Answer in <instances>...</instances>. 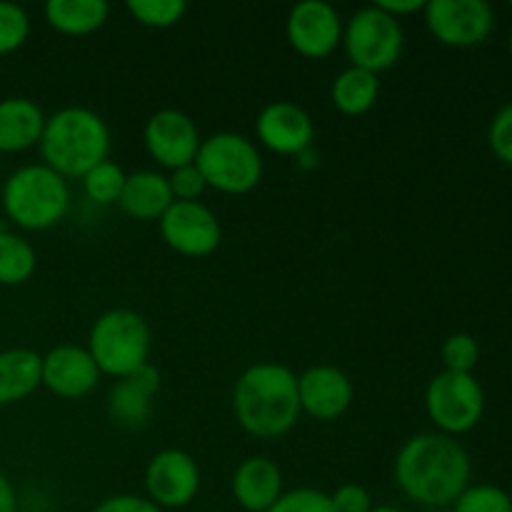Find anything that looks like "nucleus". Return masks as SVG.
<instances>
[{
	"label": "nucleus",
	"instance_id": "obj_1",
	"mask_svg": "<svg viewBox=\"0 0 512 512\" xmlns=\"http://www.w3.org/2000/svg\"><path fill=\"white\" fill-rule=\"evenodd\" d=\"M400 493L425 508H448L470 485V455L455 438L420 433L405 440L393 463Z\"/></svg>",
	"mask_w": 512,
	"mask_h": 512
},
{
	"label": "nucleus",
	"instance_id": "obj_2",
	"mask_svg": "<svg viewBox=\"0 0 512 512\" xmlns=\"http://www.w3.org/2000/svg\"><path fill=\"white\" fill-rule=\"evenodd\" d=\"M233 413L240 428L258 440H278L298 425V375L280 363H255L233 388Z\"/></svg>",
	"mask_w": 512,
	"mask_h": 512
},
{
	"label": "nucleus",
	"instance_id": "obj_3",
	"mask_svg": "<svg viewBox=\"0 0 512 512\" xmlns=\"http://www.w3.org/2000/svg\"><path fill=\"white\" fill-rule=\"evenodd\" d=\"M38 145L43 165L65 180H83L95 165L108 160L110 128L95 110L68 105L45 118Z\"/></svg>",
	"mask_w": 512,
	"mask_h": 512
},
{
	"label": "nucleus",
	"instance_id": "obj_4",
	"mask_svg": "<svg viewBox=\"0 0 512 512\" xmlns=\"http://www.w3.org/2000/svg\"><path fill=\"white\" fill-rule=\"evenodd\" d=\"M3 208L23 230L55 228L70 208L68 180L43 163L23 165L5 180Z\"/></svg>",
	"mask_w": 512,
	"mask_h": 512
},
{
	"label": "nucleus",
	"instance_id": "obj_5",
	"mask_svg": "<svg viewBox=\"0 0 512 512\" xmlns=\"http://www.w3.org/2000/svg\"><path fill=\"white\" fill-rule=\"evenodd\" d=\"M85 348L93 355L100 373L120 380L150 363L153 333L140 313L130 308H113L98 315Z\"/></svg>",
	"mask_w": 512,
	"mask_h": 512
},
{
	"label": "nucleus",
	"instance_id": "obj_6",
	"mask_svg": "<svg viewBox=\"0 0 512 512\" xmlns=\"http://www.w3.org/2000/svg\"><path fill=\"white\" fill-rule=\"evenodd\" d=\"M195 168L205 185L225 195H245L258 188L263 178V158L258 145L240 133H213L203 138Z\"/></svg>",
	"mask_w": 512,
	"mask_h": 512
},
{
	"label": "nucleus",
	"instance_id": "obj_7",
	"mask_svg": "<svg viewBox=\"0 0 512 512\" xmlns=\"http://www.w3.org/2000/svg\"><path fill=\"white\" fill-rule=\"evenodd\" d=\"M343 48L353 68L380 75L393 68L403 55V25L378 5H365L350 15L348 23H343Z\"/></svg>",
	"mask_w": 512,
	"mask_h": 512
},
{
	"label": "nucleus",
	"instance_id": "obj_8",
	"mask_svg": "<svg viewBox=\"0 0 512 512\" xmlns=\"http://www.w3.org/2000/svg\"><path fill=\"white\" fill-rule=\"evenodd\" d=\"M425 410L443 435L470 433L485 413V390L473 373L443 370L425 390Z\"/></svg>",
	"mask_w": 512,
	"mask_h": 512
},
{
	"label": "nucleus",
	"instance_id": "obj_9",
	"mask_svg": "<svg viewBox=\"0 0 512 512\" xmlns=\"http://www.w3.org/2000/svg\"><path fill=\"white\" fill-rule=\"evenodd\" d=\"M423 15L435 40L450 48H475L495 28V13L485 0H428Z\"/></svg>",
	"mask_w": 512,
	"mask_h": 512
},
{
	"label": "nucleus",
	"instance_id": "obj_10",
	"mask_svg": "<svg viewBox=\"0 0 512 512\" xmlns=\"http://www.w3.org/2000/svg\"><path fill=\"white\" fill-rule=\"evenodd\" d=\"M165 245L185 258H208L223 240V228L213 210L200 200L180 203L175 200L158 220Z\"/></svg>",
	"mask_w": 512,
	"mask_h": 512
},
{
	"label": "nucleus",
	"instance_id": "obj_11",
	"mask_svg": "<svg viewBox=\"0 0 512 512\" xmlns=\"http://www.w3.org/2000/svg\"><path fill=\"white\" fill-rule=\"evenodd\" d=\"M145 493L160 510L193 503L200 493V468L193 455L180 448H165L153 455L145 468Z\"/></svg>",
	"mask_w": 512,
	"mask_h": 512
},
{
	"label": "nucleus",
	"instance_id": "obj_12",
	"mask_svg": "<svg viewBox=\"0 0 512 512\" xmlns=\"http://www.w3.org/2000/svg\"><path fill=\"white\" fill-rule=\"evenodd\" d=\"M285 38L303 58L323 60L343 43V18L325 0H303L290 8Z\"/></svg>",
	"mask_w": 512,
	"mask_h": 512
},
{
	"label": "nucleus",
	"instance_id": "obj_13",
	"mask_svg": "<svg viewBox=\"0 0 512 512\" xmlns=\"http://www.w3.org/2000/svg\"><path fill=\"white\" fill-rule=\"evenodd\" d=\"M143 143L150 158L168 170L195 163L203 138L188 113L175 108H163L148 118L143 128Z\"/></svg>",
	"mask_w": 512,
	"mask_h": 512
},
{
	"label": "nucleus",
	"instance_id": "obj_14",
	"mask_svg": "<svg viewBox=\"0 0 512 512\" xmlns=\"http://www.w3.org/2000/svg\"><path fill=\"white\" fill-rule=\"evenodd\" d=\"M255 135L270 153L298 158L313 148L315 125L305 108L290 100H275L260 110L255 120Z\"/></svg>",
	"mask_w": 512,
	"mask_h": 512
},
{
	"label": "nucleus",
	"instance_id": "obj_15",
	"mask_svg": "<svg viewBox=\"0 0 512 512\" xmlns=\"http://www.w3.org/2000/svg\"><path fill=\"white\" fill-rule=\"evenodd\" d=\"M103 373L95 365L88 348L80 345H55L48 355H43V385L63 400L88 398L98 388Z\"/></svg>",
	"mask_w": 512,
	"mask_h": 512
},
{
	"label": "nucleus",
	"instance_id": "obj_16",
	"mask_svg": "<svg viewBox=\"0 0 512 512\" xmlns=\"http://www.w3.org/2000/svg\"><path fill=\"white\" fill-rule=\"evenodd\" d=\"M353 395V380L335 365H315L298 375L300 410L320 423H330L348 413Z\"/></svg>",
	"mask_w": 512,
	"mask_h": 512
},
{
	"label": "nucleus",
	"instance_id": "obj_17",
	"mask_svg": "<svg viewBox=\"0 0 512 512\" xmlns=\"http://www.w3.org/2000/svg\"><path fill=\"white\" fill-rule=\"evenodd\" d=\"M160 390V373L155 365H143L128 378L115 380L108 393V415L120 428H143L153 413L155 395Z\"/></svg>",
	"mask_w": 512,
	"mask_h": 512
},
{
	"label": "nucleus",
	"instance_id": "obj_18",
	"mask_svg": "<svg viewBox=\"0 0 512 512\" xmlns=\"http://www.w3.org/2000/svg\"><path fill=\"white\" fill-rule=\"evenodd\" d=\"M230 488H233L235 503L245 512H268L275 500L285 493L283 470L275 460L253 455L235 468Z\"/></svg>",
	"mask_w": 512,
	"mask_h": 512
},
{
	"label": "nucleus",
	"instance_id": "obj_19",
	"mask_svg": "<svg viewBox=\"0 0 512 512\" xmlns=\"http://www.w3.org/2000/svg\"><path fill=\"white\" fill-rule=\"evenodd\" d=\"M168 175L158 170H138L130 173L125 180L123 195H120V210L140 223H155L165 215V210L173 205Z\"/></svg>",
	"mask_w": 512,
	"mask_h": 512
},
{
	"label": "nucleus",
	"instance_id": "obj_20",
	"mask_svg": "<svg viewBox=\"0 0 512 512\" xmlns=\"http://www.w3.org/2000/svg\"><path fill=\"white\" fill-rule=\"evenodd\" d=\"M45 115L30 98L0 100V153H23L40 143Z\"/></svg>",
	"mask_w": 512,
	"mask_h": 512
},
{
	"label": "nucleus",
	"instance_id": "obj_21",
	"mask_svg": "<svg viewBox=\"0 0 512 512\" xmlns=\"http://www.w3.org/2000/svg\"><path fill=\"white\" fill-rule=\"evenodd\" d=\"M43 385V355L28 348L0 353V405L20 403Z\"/></svg>",
	"mask_w": 512,
	"mask_h": 512
},
{
	"label": "nucleus",
	"instance_id": "obj_22",
	"mask_svg": "<svg viewBox=\"0 0 512 512\" xmlns=\"http://www.w3.org/2000/svg\"><path fill=\"white\" fill-rule=\"evenodd\" d=\"M110 5L105 0H48L45 20L58 33L70 38H83L105 25Z\"/></svg>",
	"mask_w": 512,
	"mask_h": 512
},
{
	"label": "nucleus",
	"instance_id": "obj_23",
	"mask_svg": "<svg viewBox=\"0 0 512 512\" xmlns=\"http://www.w3.org/2000/svg\"><path fill=\"white\" fill-rule=\"evenodd\" d=\"M380 95L378 75L363 68H345L330 88V100L343 115H365Z\"/></svg>",
	"mask_w": 512,
	"mask_h": 512
},
{
	"label": "nucleus",
	"instance_id": "obj_24",
	"mask_svg": "<svg viewBox=\"0 0 512 512\" xmlns=\"http://www.w3.org/2000/svg\"><path fill=\"white\" fill-rule=\"evenodd\" d=\"M38 255L35 248L18 233L0 230V285H23L33 278Z\"/></svg>",
	"mask_w": 512,
	"mask_h": 512
},
{
	"label": "nucleus",
	"instance_id": "obj_25",
	"mask_svg": "<svg viewBox=\"0 0 512 512\" xmlns=\"http://www.w3.org/2000/svg\"><path fill=\"white\" fill-rule=\"evenodd\" d=\"M125 180H128V173H125L115 160L108 158L100 165H95V168L85 175L83 188L88 200H93L95 205H115L120 203Z\"/></svg>",
	"mask_w": 512,
	"mask_h": 512
},
{
	"label": "nucleus",
	"instance_id": "obj_26",
	"mask_svg": "<svg viewBox=\"0 0 512 512\" xmlns=\"http://www.w3.org/2000/svg\"><path fill=\"white\" fill-rule=\"evenodd\" d=\"M125 10L145 28H173L188 13L185 0H128Z\"/></svg>",
	"mask_w": 512,
	"mask_h": 512
},
{
	"label": "nucleus",
	"instance_id": "obj_27",
	"mask_svg": "<svg viewBox=\"0 0 512 512\" xmlns=\"http://www.w3.org/2000/svg\"><path fill=\"white\" fill-rule=\"evenodd\" d=\"M453 512H512V498L498 485H468Z\"/></svg>",
	"mask_w": 512,
	"mask_h": 512
},
{
	"label": "nucleus",
	"instance_id": "obj_28",
	"mask_svg": "<svg viewBox=\"0 0 512 512\" xmlns=\"http://www.w3.org/2000/svg\"><path fill=\"white\" fill-rule=\"evenodd\" d=\"M30 35V18L18 3L0 0V55L18 50Z\"/></svg>",
	"mask_w": 512,
	"mask_h": 512
},
{
	"label": "nucleus",
	"instance_id": "obj_29",
	"mask_svg": "<svg viewBox=\"0 0 512 512\" xmlns=\"http://www.w3.org/2000/svg\"><path fill=\"white\" fill-rule=\"evenodd\" d=\"M445 370L453 373H473L480 360V345L470 333H453L440 348Z\"/></svg>",
	"mask_w": 512,
	"mask_h": 512
},
{
	"label": "nucleus",
	"instance_id": "obj_30",
	"mask_svg": "<svg viewBox=\"0 0 512 512\" xmlns=\"http://www.w3.org/2000/svg\"><path fill=\"white\" fill-rule=\"evenodd\" d=\"M268 512H335L333 500L318 488L285 490Z\"/></svg>",
	"mask_w": 512,
	"mask_h": 512
},
{
	"label": "nucleus",
	"instance_id": "obj_31",
	"mask_svg": "<svg viewBox=\"0 0 512 512\" xmlns=\"http://www.w3.org/2000/svg\"><path fill=\"white\" fill-rule=\"evenodd\" d=\"M488 143L495 158L503 160L505 165H512V100L495 113L488 128Z\"/></svg>",
	"mask_w": 512,
	"mask_h": 512
},
{
	"label": "nucleus",
	"instance_id": "obj_32",
	"mask_svg": "<svg viewBox=\"0 0 512 512\" xmlns=\"http://www.w3.org/2000/svg\"><path fill=\"white\" fill-rule=\"evenodd\" d=\"M170 193H173V200H180V203H193V200H200V195L208 190L203 175L195 168V163L183 165L178 170H170L168 175Z\"/></svg>",
	"mask_w": 512,
	"mask_h": 512
},
{
	"label": "nucleus",
	"instance_id": "obj_33",
	"mask_svg": "<svg viewBox=\"0 0 512 512\" xmlns=\"http://www.w3.org/2000/svg\"><path fill=\"white\" fill-rule=\"evenodd\" d=\"M333 500L335 512H370L375 508L373 495L368 493V488L358 483H345L330 495Z\"/></svg>",
	"mask_w": 512,
	"mask_h": 512
},
{
	"label": "nucleus",
	"instance_id": "obj_34",
	"mask_svg": "<svg viewBox=\"0 0 512 512\" xmlns=\"http://www.w3.org/2000/svg\"><path fill=\"white\" fill-rule=\"evenodd\" d=\"M93 512H165L160 510L153 500H148L145 495H110L103 503L98 505Z\"/></svg>",
	"mask_w": 512,
	"mask_h": 512
},
{
	"label": "nucleus",
	"instance_id": "obj_35",
	"mask_svg": "<svg viewBox=\"0 0 512 512\" xmlns=\"http://www.w3.org/2000/svg\"><path fill=\"white\" fill-rule=\"evenodd\" d=\"M375 5H378L380 10H385L388 15H393L395 20L425 10V0H380V3H375Z\"/></svg>",
	"mask_w": 512,
	"mask_h": 512
},
{
	"label": "nucleus",
	"instance_id": "obj_36",
	"mask_svg": "<svg viewBox=\"0 0 512 512\" xmlns=\"http://www.w3.org/2000/svg\"><path fill=\"white\" fill-rule=\"evenodd\" d=\"M0 512H18V498L10 480L0 473Z\"/></svg>",
	"mask_w": 512,
	"mask_h": 512
},
{
	"label": "nucleus",
	"instance_id": "obj_37",
	"mask_svg": "<svg viewBox=\"0 0 512 512\" xmlns=\"http://www.w3.org/2000/svg\"><path fill=\"white\" fill-rule=\"evenodd\" d=\"M370 512H403V510L393 508V505H375V508L370 510Z\"/></svg>",
	"mask_w": 512,
	"mask_h": 512
},
{
	"label": "nucleus",
	"instance_id": "obj_38",
	"mask_svg": "<svg viewBox=\"0 0 512 512\" xmlns=\"http://www.w3.org/2000/svg\"><path fill=\"white\" fill-rule=\"evenodd\" d=\"M510 55H512V33H510Z\"/></svg>",
	"mask_w": 512,
	"mask_h": 512
}]
</instances>
